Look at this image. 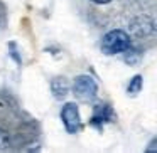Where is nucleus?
<instances>
[{
    "label": "nucleus",
    "mask_w": 157,
    "mask_h": 153,
    "mask_svg": "<svg viewBox=\"0 0 157 153\" xmlns=\"http://www.w3.org/2000/svg\"><path fill=\"white\" fill-rule=\"evenodd\" d=\"M132 46V37L127 31L123 29H113V31L106 32L101 39V52L106 56H117L123 54L127 49Z\"/></svg>",
    "instance_id": "f257e3e1"
},
{
    "label": "nucleus",
    "mask_w": 157,
    "mask_h": 153,
    "mask_svg": "<svg viewBox=\"0 0 157 153\" xmlns=\"http://www.w3.org/2000/svg\"><path fill=\"white\" fill-rule=\"evenodd\" d=\"M73 94L79 101L91 103L98 94V84L90 74H79L73 81Z\"/></svg>",
    "instance_id": "f03ea898"
},
{
    "label": "nucleus",
    "mask_w": 157,
    "mask_h": 153,
    "mask_svg": "<svg viewBox=\"0 0 157 153\" xmlns=\"http://www.w3.org/2000/svg\"><path fill=\"white\" fill-rule=\"evenodd\" d=\"M61 121L64 125V129L71 135L81 131V116H79V109L76 103H66L61 108Z\"/></svg>",
    "instance_id": "7ed1b4c3"
},
{
    "label": "nucleus",
    "mask_w": 157,
    "mask_h": 153,
    "mask_svg": "<svg viewBox=\"0 0 157 153\" xmlns=\"http://www.w3.org/2000/svg\"><path fill=\"white\" fill-rule=\"evenodd\" d=\"M130 34L139 39L152 37L155 34V22H154V19L149 17V15H139V17H135L130 22Z\"/></svg>",
    "instance_id": "20e7f679"
},
{
    "label": "nucleus",
    "mask_w": 157,
    "mask_h": 153,
    "mask_svg": "<svg viewBox=\"0 0 157 153\" xmlns=\"http://www.w3.org/2000/svg\"><path fill=\"white\" fill-rule=\"evenodd\" d=\"M113 119V108L110 103H96L93 104V115H91V119H90V125L95 126V128L101 129L103 125Z\"/></svg>",
    "instance_id": "39448f33"
},
{
    "label": "nucleus",
    "mask_w": 157,
    "mask_h": 153,
    "mask_svg": "<svg viewBox=\"0 0 157 153\" xmlns=\"http://www.w3.org/2000/svg\"><path fill=\"white\" fill-rule=\"evenodd\" d=\"M51 94L58 101H63L69 94V81L64 76H56L51 79Z\"/></svg>",
    "instance_id": "423d86ee"
},
{
    "label": "nucleus",
    "mask_w": 157,
    "mask_h": 153,
    "mask_svg": "<svg viewBox=\"0 0 157 153\" xmlns=\"http://www.w3.org/2000/svg\"><path fill=\"white\" fill-rule=\"evenodd\" d=\"M9 148H14V133H10L5 128H0V150Z\"/></svg>",
    "instance_id": "0eeeda50"
},
{
    "label": "nucleus",
    "mask_w": 157,
    "mask_h": 153,
    "mask_svg": "<svg viewBox=\"0 0 157 153\" xmlns=\"http://www.w3.org/2000/svg\"><path fill=\"white\" fill-rule=\"evenodd\" d=\"M142 84H144V78L140 74H135L132 79H130L128 86H127V93L128 94H139L140 91H142Z\"/></svg>",
    "instance_id": "6e6552de"
},
{
    "label": "nucleus",
    "mask_w": 157,
    "mask_h": 153,
    "mask_svg": "<svg viewBox=\"0 0 157 153\" xmlns=\"http://www.w3.org/2000/svg\"><path fill=\"white\" fill-rule=\"evenodd\" d=\"M9 47H10V56L17 61V64H22V61H21V57H19V54H17V51H15V42H10L9 44Z\"/></svg>",
    "instance_id": "1a4fd4ad"
},
{
    "label": "nucleus",
    "mask_w": 157,
    "mask_h": 153,
    "mask_svg": "<svg viewBox=\"0 0 157 153\" xmlns=\"http://www.w3.org/2000/svg\"><path fill=\"white\" fill-rule=\"evenodd\" d=\"M149 145H150V146H147L145 151H147V153H155V151H157V146H155V145H157V138H152V141H150Z\"/></svg>",
    "instance_id": "9d476101"
},
{
    "label": "nucleus",
    "mask_w": 157,
    "mask_h": 153,
    "mask_svg": "<svg viewBox=\"0 0 157 153\" xmlns=\"http://www.w3.org/2000/svg\"><path fill=\"white\" fill-rule=\"evenodd\" d=\"M91 2H95V4H98V5H106V4H110L112 0H91Z\"/></svg>",
    "instance_id": "9b49d317"
}]
</instances>
